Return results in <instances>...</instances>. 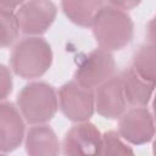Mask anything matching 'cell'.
Here are the masks:
<instances>
[{"mask_svg":"<svg viewBox=\"0 0 156 156\" xmlns=\"http://www.w3.org/2000/svg\"><path fill=\"white\" fill-rule=\"evenodd\" d=\"M93 34L99 48L107 51H117L126 48L134 32V24L129 15L113 6L102 7L95 16Z\"/></svg>","mask_w":156,"mask_h":156,"instance_id":"cell-1","label":"cell"},{"mask_svg":"<svg viewBox=\"0 0 156 156\" xmlns=\"http://www.w3.org/2000/svg\"><path fill=\"white\" fill-rule=\"evenodd\" d=\"M52 63V50L40 37H28L18 41L10 57L11 69L23 79H34L48 72Z\"/></svg>","mask_w":156,"mask_h":156,"instance_id":"cell-2","label":"cell"},{"mask_svg":"<svg viewBox=\"0 0 156 156\" xmlns=\"http://www.w3.org/2000/svg\"><path fill=\"white\" fill-rule=\"evenodd\" d=\"M20 112L30 124L49 122L58 108L55 89L45 82H32L22 88L17 95Z\"/></svg>","mask_w":156,"mask_h":156,"instance_id":"cell-3","label":"cell"},{"mask_svg":"<svg viewBox=\"0 0 156 156\" xmlns=\"http://www.w3.org/2000/svg\"><path fill=\"white\" fill-rule=\"evenodd\" d=\"M58 105L66 118L73 122L88 121L95 111V94L76 80L63 84L58 90Z\"/></svg>","mask_w":156,"mask_h":156,"instance_id":"cell-4","label":"cell"},{"mask_svg":"<svg viewBox=\"0 0 156 156\" xmlns=\"http://www.w3.org/2000/svg\"><path fill=\"white\" fill-rule=\"evenodd\" d=\"M116 63L111 51L101 48L90 51L78 65L74 80L85 88H96L115 76Z\"/></svg>","mask_w":156,"mask_h":156,"instance_id":"cell-5","label":"cell"},{"mask_svg":"<svg viewBox=\"0 0 156 156\" xmlns=\"http://www.w3.org/2000/svg\"><path fill=\"white\" fill-rule=\"evenodd\" d=\"M57 9L51 0H28L16 11L20 29L27 35L45 33L56 18Z\"/></svg>","mask_w":156,"mask_h":156,"instance_id":"cell-6","label":"cell"},{"mask_svg":"<svg viewBox=\"0 0 156 156\" xmlns=\"http://www.w3.org/2000/svg\"><path fill=\"white\" fill-rule=\"evenodd\" d=\"M118 133L133 145H143L155 136L154 117L147 108L134 107L119 117Z\"/></svg>","mask_w":156,"mask_h":156,"instance_id":"cell-7","label":"cell"},{"mask_svg":"<svg viewBox=\"0 0 156 156\" xmlns=\"http://www.w3.org/2000/svg\"><path fill=\"white\" fill-rule=\"evenodd\" d=\"M102 134L90 122H78L65 135L62 152L65 155H100Z\"/></svg>","mask_w":156,"mask_h":156,"instance_id":"cell-8","label":"cell"},{"mask_svg":"<svg viewBox=\"0 0 156 156\" xmlns=\"http://www.w3.org/2000/svg\"><path fill=\"white\" fill-rule=\"evenodd\" d=\"M94 94L95 110L101 117L107 119H116L126 112L127 100L123 91L122 74L112 76L98 85Z\"/></svg>","mask_w":156,"mask_h":156,"instance_id":"cell-9","label":"cell"},{"mask_svg":"<svg viewBox=\"0 0 156 156\" xmlns=\"http://www.w3.org/2000/svg\"><path fill=\"white\" fill-rule=\"evenodd\" d=\"M22 113L9 101L0 104V151L2 154L16 150L24 136V123Z\"/></svg>","mask_w":156,"mask_h":156,"instance_id":"cell-10","label":"cell"},{"mask_svg":"<svg viewBox=\"0 0 156 156\" xmlns=\"http://www.w3.org/2000/svg\"><path fill=\"white\" fill-rule=\"evenodd\" d=\"M26 151L32 156H55L60 152V143L49 126L37 124L26 135Z\"/></svg>","mask_w":156,"mask_h":156,"instance_id":"cell-11","label":"cell"},{"mask_svg":"<svg viewBox=\"0 0 156 156\" xmlns=\"http://www.w3.org/2000/svg\"><path fill=\"white\" fill-rule=\"evenodd\" d=\"M121 74L123 82V91L127 102L134 107L146 106L156 87L140 78L132 67L126 69Z\"/></svg>","mask_w":156,"mask_h":156,"instance_id":"cell-12","label":"cell"},{"mask_svg":"<svg viewBox=\"0 0 156 156\" xmlns=\"http://www.w3.org/2000/svg\"><path fill=\"white\" fill-rule=\"evenodd\" d=\"M66 17L77 26L91 27L98 12L104 7L102 0H61Z\"/></svg>","mask_w":156,"mask_h":156,"instance_id":"cell-13","label":"cell"},{"mask_svg":"<svg viewBox=\"0 0 156 156\" xmlns=\"http://www.w3.org/2000/svg\"><path fill=\"white\" fill-rule=\"evenodd\" d=\"M132 68L145 82L156 87V45H141L133 56Z\"/></svg>","mask_w":156,"mask_h":156,"instance_id":"cell-14","label":"cell"},{"mask_svg":"<svg viewBox=\"0 0 156 156\" xmlns=\"http://www.w3.org/2000/svg\"><path fill=\"white\" fill-rule=\"evenodd\" d=\"M0 20H1V37H0L1 48H7L12 45L18 37V32H20L18 20L16 13L12 12V10H6V9H1Z\"/></svg>","mask_w":156,"mask_h":156,"instance_id":"cell-15","label":"cell"},{"mask_svg":"<svg viewBox=\"0 0 156 156\" xmlns=\"http://www.w3.org/2000/svg\"><path fill=\"white\" fill-rule=\"evenodd\" d=\"M122 139L121 134L115 130L104 133L100 155H133L134 151Z\"/></svg>","mask_w":156,"mask_h":156,"instance_id":"cell-16","label":"cell"},{"mask_svg":"<svg viewBox=\"0 0 156 156\" xmlns=\"http://www.w3.org/2000/svg\"><path fill=\"white\" fill-rule=\"evenodd\" d=\"M11 91H12V77L7 67L2 65L0 67V99L1 101H5Z\"/></svg>","mask_w":156,"mask_h":156,"instance_id":"cell-17","label":"cell"},{"mask_svg":"<svg viewBox=\"0 0 156 156\" xmlns=\"http://www.w3.org/2000/svg\"><path fill=\"white\" fill-rule=\"evenodd\" d=\"M107 1H108L110 6H113L116 9L123 10V11L133 10L141 2V0H107Z\"/></svg>","mask_w":156,"mask_h":156,"instance_id":"cell-18","label":"cell"},{"mask_svg":"<svg viewBox=\"0 0 156 156\" xmlns=\"http://www.w3.org/2000/svg\"><path fill=\"white\" fill-rule=\"evenodd\" d=\"M147 39L151 44L156 45V15L147 24Z\"/></svg>","mask_w":156,"mask_h":156,"instance_id":"cell-19","label":"cell"},{"mask_svg":"<svg viewBox=\"0 0 156 156\" xmlns=\"http://www.w3.org/2000/svg\"><path fill=\"white\" fill-rule=\"evenodd\" d=\"M24 2H26V0H0V6H1V9L12 10Z\"/></svg>","mask_w":156,"mask_h":156,"instance_id":"cell-20","label":"cell"},{"mask_svg":"<svg viewBox=\"0 0 156 156\" xmlns=\"http://www.w3.org/2000/svg\"><path fill=\"white\" fill-rule=\"evenodd\" d=\"M152 110H154V119L156 122V94L154 96V101H152Z\"/></svg>","mask_w":156,"mask_h":156,"instance_id":"cell-21","label":"cell"},{"mask_svg":"<svg viewBox=\"0 0 156 156\" xmlns=\"http://www.w3.org/2000/svg\"><path fill=\"white\" fill-rule=\"evenodd\" d=\"M152 152L156 155V138H155V140H154V144H152Z\"/></svg>","mask_w":156,"mask_h":156,"instance_id":"cell-22","label":"cell"}]
</instances>
